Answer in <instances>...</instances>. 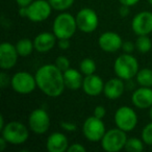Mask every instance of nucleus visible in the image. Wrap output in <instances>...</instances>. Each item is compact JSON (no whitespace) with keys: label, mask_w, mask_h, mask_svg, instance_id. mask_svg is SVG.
I'll return each instance as SVG.
<instances>
[{"label":"nucleus","mask_w":152,"mask_h":152,"mask_svg":"<svg viewBox=\"0 0 152 152\" xmlns=\"http://www.w3.org/2000/svg\"><path fill=\"white\" fill-rule=\"evenodd\" d=\"M32 1H34V0H16V2H17V4L19 5V7H27Z\"/></svg>","instance_id":"obj_37"},{"label":"nucleus","mask_w":152,"mask_h":152,"mask_svg":"<svg viewBox=\"0 0 152 152\" xmlns=\"http://www.w3.org/2000/svg\"><path fill=\"white\" fill-rule=\"evenodd\" d=\"M58 47L61 50H67L70 48V39H59Z\"/></svg>","instance_id":"obj_34"},{"label":"nucleus","mask_w":152,"mask_h":152,"mask_svg":"<svg viewBox=\"0 0 152 152\" xmlns=\"http://www.w3.org/2000/svg\"><path fill=\"white\" fill-rule=\"evenodd\" d=\"M151 48H152V41L148 37V34L137 37V41H135V49L140 53L145 54V53L149 52Z\"/></svg>","instance_id":"obj_23"},{"label":"nucleus","mask_w":152,"mask_h":152,"mask_svg":"<svg viewBox=\"0 0 152 152\" xmlns=\"http://www.w3.org/2000/svg\"><path fill=\"white\" fill-rule=\"evenodd\" d=\"M1 135L12 145H21L24 144L29 137L28 128L19 121H12L5 124L1 129Z\"/></svg>","instance_id":"obj_4"},{"label":"nucleus","mask_w":152,"mask_h":152,"mask_svg":"<svg viewBox=\"0 0 152 152\" xmlns=\"http://www.w3.org/2000/svg\"><path fill=\"white\" fill-rule=\"evenodd\" d=\"M119 2L122 5H127V7H133L140 2V0H119Z\"/></svg>","instance_id":"obj_35"},{"label":"nucleus","mask_w":152,"mask_h":152,"mask_svg":"<svg viewBox=\"0 0 152 152\" xmlns=\"http://www.w3.org/2000/svg\"><path fill=\"white\" fill-rule=\"evenodd\" d=\"M53 10L59 12L67 11L73 5L75 0H48Z\"/></svg>","instance_id":"obj_26"},{"label":"nucleus","mask_w":152,"mask_h":152,"mask_svg":"<svg viewBox=\"0 0 152 152\" xmlns=\"http://www.w3.org/2000/svg\"><path fill=\"white\" fill-rule=\"evenodd\" d=\"M131 28L137 36H145L152 32V13L141 12L133 17Z\"/></svg>","instance_id":"obj_14"},{"label":"nucleus","mask_w":152,"mask_h":152,"mask_svg":"<svg viewBox=\"0 0 152 152\" xmlns=\"http://www.w3.org/2000/svg\"><path fill=\"white\" fill-rule=\"evenodd\" d=\"M125 91L124 80L119 77L112 78L104 83L103 94L106 98L110 100H115L120 98Z\"/></svg>","instance_id":"obj_19"},{"label":"nucleus","mask_w":152,"mask_h":152,"mask_svg":"<svg viewBox=\"0 0 152 152\" xmlns=\"http://www.w3.org/2000/svg\"><path fill=\"white\" fill-rule=\"evenodd\" d=\"M78 29L77 23H76L75 17L69 13H61L55 17L53 21L52 30L53 34L59 39H71L75 34L76 30Z\"/></svg>","instance_id":"obj_3"},{"label":"nucleus","mask_w":152,"mask_h":152,"mask_svg":"<svg viewBox=\"0 0 152 152\" xmlns=\"http://www.w3.org/2000/svg\"><path fill=\"white\" fill-rule=\"evenodd\" d=\"M16 48H17V51L20 56L26 57L32 53V51L34 49V45L31 40H29L27 38H24L18 41L17 44H16Z\"/></svg>","instance_id":"obj_21"},{"label":"nucleus","mask_w":152,"mask_h":152,"mask_svg":"<svg viewBox=\"0 0 152 152\" xmlns=\"http://www.w3.org/2000/svg\"><path fill=\"white\" fill-rule=\"evenodd\" d=\"M20 56L16 45L10 42H3L0 45V68L2 70H11L16 66Z\"/></svg>","instance_id":"obj_12"},{"label":"nucleus","mask_w":152,"mask_h":152,"mask_svg":"<svg viewBox=\"0 0 152 152\" xmlns=\"http://www.w3.org/2000/svg\"><path fill=\"white\" fill-rule=\"evenodd\" d=\"M104 83L100 76L95 73L91 75H86L83 83V90L88 96L97 97L101 93H103Z\"/></svg>","instance_id":"obj_15"},{"label":"nucleus","mask_w":152,"mask_h":152,"mask_svg":"<svg viewBox=\"0 0 152 152\" xmlns=\"http://www.w3.org/2000/svg\"><path fill=\"white\" fill-rule=\"evenodd\" d=\"M11 87L18 94L21 95L30 94L36 90V88H38L36 76L30 74L29 72H17L12 76Z\"/></svg>","instance_id":"obj_6"},{"label":"nucleus","mask_w":152,"mask_h":152,"mask_svg":"<svg viewBox=\"0 0 152 152\" xmlns=\"http://www.w3.org/2000/svg\"><path fill=\"white\" fill-rule=\"evenodd\" d=\"M55 65L58 68L59 70H61L63 72H65L66 70H68L70 68V61L67 56H64V55H61V56H57L56 59H55Z\"/></svg>","instance_id":"obj_28"},{"label":"nucleus","mask_w":152,"mask_h":152,"mask_svg":"<svg viewBox=\"0 0 152 152\" xmlns=\"http://www.w3.org/2000/svg\"><path fill=\"white\" fill-rule=\"evenodd\" d=\"M105 125L102 119L93 116L86 119L83 125V133L90 142H100L105 134Z\"/></svg>","instance_id":"obj_8"},{"label":"nucleus","mask_w":152,"mask_h":152,"mask_svg":"<svg viewBox=\"0 0 152 152\" xmlns=\"http://www.w3.org/2000/svg\"><path fill=\"white\" fill-rule=\"evenodd\" d=\"M135 78L140 87L152 88V70L149 68H143L139 70L135 75Z\"/></svg>","instance_id":"obj_22"},{"label":"nucleus","mask_w":152,"mask_h":152,"mask_svg":"<svg viewBox=\"0 0 152 152\" xmlns=\"http://www.w3.org/2000/svg\"><path fill=\"white\" fill-rule=\"evenodd\" d=\"M128 140L126 131L120 128H113L106 131L101 142L102 149L106 152H119L125 148L126 142Z\"/></svg>","instance_id":"obj_5"},{"label":"nucleus","mask_w":152,"mask_h":152,"mask_svg":"<svg viewBox=\"0 0 152 152\" xmlns=\"http://www.w3.org/2000/svg\"><path fill=\"white\" fill-rule=\"evenodd\" d=\"M98 44L101 50L107 53H114L122 49L123 40L120 34L114 31H105L100 34Z\"/></svg>","instance_id":"obj_13"},{"label":"nucleus","mask_w":152,"mask_h":152,"mask_svg":"<svg viewBox=\"0 0 152 152\" xmlns=\"http://www.w3.org/2000/svg\"><path fill=\"white\" fill-rule=\"evenodd\" d=\"M69 148L68 137L64 133L55 131L52 132L46 141V149L48 152H65Z\"/></svg>","instance_id":"obj_17"},{"label":"nucleus","mask_w":152,"mask_h":152,"mask_svg":"<svg viewBox=\"0 0 152 152\" xmlns=\"http://www.w3.org/2000/svg\"><path fill=\"white\" fill-rule=\"evenodd\" d=\"M4 126H5V124H4V118H3V116L1 115V116H0V129H2Z\"/></svg>","instance_id":"obj_40"},{"label":"nucleus","mask_w":152,"mask_h":152,"mask_svg":"<svg viewBox=\"0 0 152 152\" xmlns=\"http://www.w3.org/2000/svg\"><path fill=\"white\" fill-rule=\"evenodd\" d=\"M119 14H120L121 17H127L129 15V7H127V5H121Z\"/></svg>","instance_id":"obj_36"},{"label":"nucleus","mask_w":152,"mask_h":152,"mask_svg":"<svg viewBox=\"0 0 152 152\" xmlns=\"http://www.w3.org/2000/svg\"><path fill=\"white\" fill-rule=\"evenodd\" d=\"M139 61L131 53H124L116 58L114 63V72L117 77L123 80H130L139 72Z\"/></svg>","instance_id":"obj_2"},{"label":"nucleus","mask_w":152,"mask_h":152,"mask_svg":"<svg viewBox=\"0 0 152 152\" xmlns=\"http://www.w3.org/2000/svg\"><path fill=\"white\" fill-rule=\"evenodd\" d=\"M7 144H9L7 143V141L2 137V135H1V137H0V151H3V150L5 149Z\"/></svg>","instance_id":"obj_38"},{"label":"nucleus","mask_w":152,"mask_h":152,"mask_svg":"<svg viewBox=\"0 0 152 152\" xmlns=\"http://www.w3.org/2000/svg\"><path fill=\"white\" fill-rule=\"evenodd\" d=\"M148 2H149V4L152 7V0H148Z\"/></svg>","instance_id":"obj_42"},{"label":"nucleus","mask_w":152,"mask_h":152,"mask_svg":"<svg viewBox=\"0 0 152 152\" xmlns=\"http://www.w3.org/2000/svg\"><path fill=\"white\" fill-rule=\"evenodd\" d=\"M52 7L46 0H34L27 7V19L34 23L44 22L50 17Z\"/></svg>","instance_id":"obj_10"},{"label":"nucleus","mask_w":152,"mask_h":152,"mask_svg":"<svg viewBox=\"0 0 152 152\" xmlns=\"http://www.w3.org/2000/svg\"><path fill=\"white\" fill-rule=\"evenodd\" d=\"M115 124L118 128L129 132L137 127V115L130 106H121L115 113Z\"/></svg>","instance_id":"obj_7"},{"label":"nucleus","mask_w":152,"mask_h":152,"mask_svg":"<svg viewBox=\"0 0 152 152\" xmlns=\"http://www.w3.org/2000/svg\"><path fill=\"white\" fill-rule=\"evenodd\" d=\"M12 77H10L9 74H7L4 71L0 73V88L1 89H5L9 85H11Z\"/></svg>","instance_id":"obj_29"},{"label":"nucleus","mask_w":152,"mask_h":152,"mask_svg":"<svg viewBox=\"0 0 152 152\" xmlns=\"http://www.w3.org/2000/svg\"><path fill=\"white\" fill-rule=\"evenodd\" d=\"M83 78L85 77H83V73L76 69L69 68L64 72V80H65L66 88L73 91L83 88Z\"/></svg>","instance_id":"obj_20"},{"label":"nucleus","mask_w":152,"mask_h":152,"mask_svg":"<svg viewBox=\"0 0 152 152\" xmlns=\"http://www.w3.org/2000/svg\"><path fill=\"white\" fill-rule=\"evenodd\" d=\"M132 104L137 108L147 110L152 106V88L140 87L131 95Z\"/></svg>","instance_id":"obj_16"},{"label":"nucleus","mask_w":152,"mask_h":152,"mask_svg":"<svg viewBox=\"0 0 152 152\" xmlns=\"http://www.w3.org/2000/svg\"><path fill=\"white\" fill-rule=\"evenodd\" d=\"M77 27L85 34H91L97 29L99 25L98 15L94 10L90 7H83L77 13L75 17Z\"/></svg>","instance_id":"obj_9"},{"label":"nucleus","mask_w":152,"mask_h":152,"mask_svg":"<svg viewBox=\"0 0 152 152\" xmlns=\"http://www.w3.org/2000/svg\"><path fill=\"white\" fill-rule=\"evenodd\" d=\"M142 140L148 146H152V121L145 125L142 130Z\"/></svg>","instance_id":"obj_27"},{"label":"nucleus","mask_w":152,"mask_h":152,"mask_svg":"<svg viewBox=\"0 0 152 152\" xmlns=\"http://www.w3.org/2000/svg\"><path fill=\"white\" fill-rule=\"evenodd\" d=\"M61 127L65 131H69V132L75 131L76 129H77V126H76L75 123L69 122V121H63V122L61 123Z\"/></svg>","instance_id":"obj_30"},{"label":"nucleus","mask_w":152,"mask_h":152,"mask_svg":"<svg viewBox=\"0 0 152 152\" xmlns=\"http://www.w3.org/2000/svg\"><path fill=\"white\" fill-rule=\"evenodd\" d=\"M144 142L137 137H129L126 142L124 149L127 152H141L144 150Z\"/></svg>","instance_id":"obj_25"},{"label":"nucleus","mask_w":152,"mask_h":152,"mask_svg":"<svg viewBox=\"0 0 152 152\" xmlns=\"http://www.w3.org/2000/svg\"><path fill=\"white\" fill-rule=\"evenodd\" d=\"M122 49L125 53H131L135 49V43L131 42V41H125L123 42Z\"/></svg>","instance_id":"obj_32"},{"label":"nucleus","mask_w":152,"mask_h":152,"mask_svg":"<svg viewBox=\"0 0 152 152\" xmlns=\"http://www.w3.org/2000/svg\"><path fill=\"white\" fill-rule=\"evenodd\" d=\"M79 69H80V72L83 75H91V74H94L96 72L97 66H96V63L93 58L86 57L79 64Z\"/></svg>","instance_id":"obj_24"},{"label":"nucleus","mask_w":152,"mask_h":152,"mask_svg":"<svg viewBox=\"0 0 152 152\" xmlns=\"http://www.w3.org/2000/svg\"><path fill=\"white\" fill-rule=\"evenodd\" d=\"M28 127L37 134H44L50 127V116L43 108H36L28 117Z\"/></svg>","instance_id":"obj_11"},{"label":"nucleus","mask_w":152,"mask_h":152,"mask_svg":"<svg viewBox=\"0 0 152 152\" xmlns=\"http://www.w3.org/2000/svg\"><path fill=\"white\" fill-rule=\"evenodd\" d=\"M149 117H150V119H151V121H152V106L149 108Z\"/></svg>","instance_id":"obj_41"},{"label":"nucleus","mask_w":152,"mask_h":152,"mask_svg":"<svg viewBox=\"0 0 152 152\" xmlns=\"http://www.w3.org/2000/svg\"><path fill=\"white\" fill-rule=\"evenodd\" d=\"M19 15L21 16V17L25 18L27 17V7H21L19 9Z\"/></svg>","instance_id":"obj_39"},{"label":"nucleus","mask_w":152,"mask_h":152,"mask_svg":"<svg viewBox=\"0 0 152 152\" xmlns=\"http://www.w3.org/2000/svg\"><path fill=\"white\" fill-rule=\"evenodd\" d=\"M34 76L38 88L46 96L56 98L64 93L66 88L64 72L59 70L55 64H46L40 67Z\"/></svg>","instance_id":"obj_1"},{"label":"nucleus","mask_w":152,"mask_h":152,"mask_svg":"<svg viewBox=\"0 0 152 152\" xmlns=\"http://www.w3.org/2000/svg\"><path fill=\"white\" fill-rule=\"evenodd\" d=\"M56 40L57 38L53 32H41L34 40V49L40 53H46L55 46Z\"/></svg>","instance_id":"obj_18"},{"label":"nucleus","mask_w":152,"mask_h":152,"mask_svg":"<svg viewBox=\"0 0 152 152\" xmlns=\"http://www.w3.org/2000/svg\"><path fill=\"white\" fill-rule=\"evenodd\" d=\"M67 151L68 152H86V151H87V149H86L85 146L81 145V144L75 143V144H72V145H70Z\"/></svg>","instance_id":"obj_31"},{"label":"nucleus","mask_w":152,"mask_h":152,"mask_svg":"<svg viewBox=\"0 0 152 152\" xmlns=\"http://www.w3.org/2000/svg\"><path fill=\"white\" fill-rule=\"evenodd\" d=\"M106 115V110L104 106L102 105H97L94 108V116L97 117L99 119H103Z\"/></svg>","instance_id":"obj_33"}]
</instances>
